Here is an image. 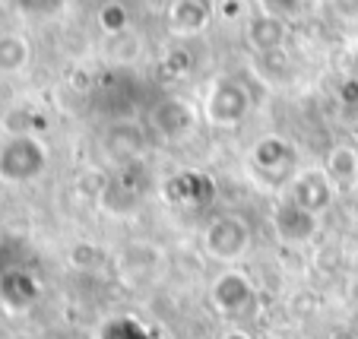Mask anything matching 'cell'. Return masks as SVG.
<instances>
[{
  "instance_id": "1",
  "label": "cell",
  "mask_w": 358,
  "mask_h": 339,
  "mask_svg": "<svg viewBox=\"0 0 358 339\" xmlns=\"http://www.w3.org/2000/svg\"><path fill=\"white\" fill-rule=\"evenodd\" d=\"M48 146L32 130H10L0 140V184H32L48 168Z\"/></svg>"
},
{
  "instance_id": "2",
  "label": "cell",
  "mask_w": 358,
  "mask_h": 339,
  "mask_svg": "<svg viewBox=\"0 0 358 339\" xmlns=\"http://www.w3.org/2000/svg\"><path fill=\"white\" fill-rule=\"evenodd\" d=\"M248 111H250V92L244 89V82L229 80V76L213 82L206 99H203V117L216 124V127H235V124H241L248 117Z\"/></svg>"
},
{
  "instance_id": "3",
  "label": "cell",
  "mask_w": 358,
  "mask_h": 339,
  "mask_svg": "<svg viewBox=\"0 0 358 339\" xmlns=\"http://www.w3.org/2000/svg\"><path fill=\"white\" fill-rule=\"evenodd\" d=\"M203 247L219 264H235L250 247V229L241 216H216L203 231Z\"/></svg>"
},
{
  "instance_id": "4",
  "label": "cell",
  "mask_w": 358,
  "mask_h": 339,
  "mask_svg": "<svg viewBox=\"0 0 358 339\" xmlns=\"http://www.w3.org/2000/svg\"><path fill=\"white\" fill-rule=\"evenodd\" d=\"M210 298L222 314H241L254 301V282H250V276L244 270L229 266L225 273L216 276V282L210 289Z\"/></svg>"
},
{
  "instance_id": "5",
  "label": "cell",
  "mask_w": 358,
  "mask_h": 339,
  "mask_svg": "<svg viewBox=\"0 0 358 339\" xmlns=\"http://www.w3.org/2000/svg\"><path fill=\"white\" fill-rule=\"evenodd\" d=\"M273 229H276V235L282 238L285 245H304V241H311L317 235L320 219H317V212H308L295 200L285 197L276 206V212H273Z\"/></svg>"
},
{
  "instance_id": "6",
  "label": "cell",
  "mask_w": 358,
  "mask_h": 339,
  "mask_svg": "<svg viewBox=\"0 0 358 339\" xmlns=\"http://www.w3.org/2000/svg\"><path fill=\"white\" fill-rule=\"evenodd\" d=\"M333 187H336V184L330 181V175H327L324 168H311L292 184L289 200H295V203L304 206L308 212H317L320 216V212L333 203Z\"/></svg>"
},
{
  "instance_id": "7",
  "label": "cell",
  "mask_w": 358,
  "mask_h": 339,
  "mask_svg": "<svg viewBox=\"0 0 358 339\" xmlns=\"http://www.w3.org/2000/svg\"><path fill=\"white\" fill-rule=\"evenodd\" d=\"M38 298V282L29 276L26 270H10L0 276V301L10 311H22Z\"/></svg>"
},
{
  "instance_id": "8",
  "label": "cell",
  "mask_w": 358,
  "mask_h": 339,
  "mask_svg": "<svg viewBox=\"0 0 358 339\" xmlns=\"http://www.w3.org/2000/svg\"><path fill=\"white\" fill-rule=\"evenodd\" d=\"M250 162L264 171H279L295 162V150H292V143L282 140V136H264V140L250 150Z\"/></svg>"
},
{
  "instance_id": "9",
  "label": "cell",
  "mask_w": 358,
  "mask_h": 339,
  "mask_svg": "<svg viewBox=\"0 0 358 339\" xmlns=\"http://www.w3.org/2000/svg\"><path fill=\"white\" fill-rule=\"evenodd\" d=\"M282 38H285V22L279 20V16L260 13L257 20H250L248 41H250L254 51H260V55H273V51H279Z\"/></svg>"
},
{
  "instance_id": "10",
  "label": "cell",
  "mask_w": 358,
  "mask_h": 339,
  "mask_svg": "<svg viewBox=\"0 0 358 339\" xmlns=\"http://www.w3.org/2000/svg\"><path fill=\"white\" fill-rule=\"evenodd\" d=\"M190 121H194V111L184 102H178V99H165V102H159L152 108V124H156V130L162 136H181L190 127Z\"/></svg>"
},
{
  "instance_id": "11",
  "label": "cell",
  "mask_w": 358,
  "mask_h": 339,
  "mask_svg": "<svg viewBox=\"0 0 358 339\" xmlns=\"http://www.w3.org/2000/svg\"><path fill=\"white\" fill-rule=\"evenodd\" d=\"M210 0H178L171 7V29L175 32H200L210 22Z\"/></svg>"
},
{
  "instance_id": "12",
  "label": "cell",
  "mask_w": 358,
  "mask_h": 339,
  "mask_svg": "<svg viewBox=\"0 0 358 339\" xmlns=\"http://www.w3.org/2000/svg\"><path fill=\"white\" fill-rule=\"evenodd\" d=\"M29 61H32V45L22 35H0V73H20L29 67Z\"/></svg>"
},
{
  "instance_id": "13",
  "label": "cell",
  "mask_w": 358,
  "mask_h": 339,
  "mask_svg": "<svg viewBox=\"0 0 358 339\" xmlns=\"http://www.w3.org/2000/svg\"><path fill=\"white\" fill-rule=\"evenodd\" d=\"M324 171L330 175V181L336 184V187L352 184L358 175V150H352V146H336V150H330V156H327V162H324Z\"/></svg>"
},
{
  "instance_id": "14",
  "label": "cell",
  "mask_w": 358,
  "mask_h": 339,
  "mask_svg": "<svg viewBox=\"0 0 358 339\" xmlns=\"http://www.w3.org/2000/svg\"><path fill=\"white\" fill-rule=\"evenodd\" d=\"M99 339H159V333L136 317H111L99 330Z\"/></svg>"
},
{
  "instance_id": "15",
  "label": "cell",
  "mask_w": 358,
  "mask_h": 339,
  "mask_svg": "<svg viewBox=\"0 0 358 339\" xmlns=\"http://www.w3.org/2000/svg\"><path fill=\"white\" fill-rule=\"evenodd\" d=\"M99 22L105 32L121 35L124 29H127V10H124L121 3H105V7L99 10Z\"/></svg>"
},
{
  "instance_id": "16",
  "label": "cell",
  "mask_w": 358,
  "mask_h": 339,
  "mask_svg": "<svg viewBox=\"0 0 358 339\" xmlns=\"http://www.w3.org/2000/svg\"><path fill=\"white\" fill-rule=\"evenodd\" d=\"M260 7H264V13H270V16H292V13H298V7H301V0H260Z\"/></svg>"
},
{
  "instance_id": "17",
  "label": "cell",
  "mask_w": 358,
  "mask_h": 339,
  "mask_svg": "<svg viewBox=\"0 0 358 339\" xmlns=\"http://www.w3.org/2000/svg\"><path fill=\"white\" fill-rule=\"evenodd\" d=\"M222 339H254V336H250L248 330H238V326H235V330H225Z\"/></svg>"
},
{
  "instance_id": "18",
  "label": "cell",
  "mask_w": 358,
  "mask_h": 339,
  "mask_svg": "<svg viewBox=\"0 0 358 339\" xmlns=\"http://www.w3.org/2000/svg\"><path fill=\"white\" fill-rule=\"evenodd\" d=\"M222 13L225 16H235L238 13V0H231V3H222Z\"/></svg>"
},
{
  "instance_id": "19",
  "label": "cell",
  "mask_w": 358,
  "mask_h": 339,
  "mask_svg": "<svg viewBox=\"0 0 358 339\" xmlns=\"http://www.w3.org/2000/svg\"><path fill=\"white\" fill-rule=\"evenodd\" d=\"M352 339H358V324H355V330H352Z\"/></svg>"
}]
</instances>
